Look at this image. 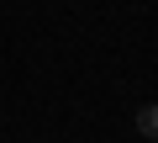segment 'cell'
I'll use <instances>...</instances> for the list:
<instances>
[{"label": "cell", "mask_w": 158, "mask_h": 143, "mask_svg": "<svg viewBox=\"0 0 158 143\" xmlns=\"http://www.w3.org/2000/svg\"><path fill=\"white\" fill-rule=\"evenodd\" d=\"M137 127H142V138L158 143V106H142V111H137Z\"/></svg>", "instance_id": "6da1fadb"}]
</instances>
